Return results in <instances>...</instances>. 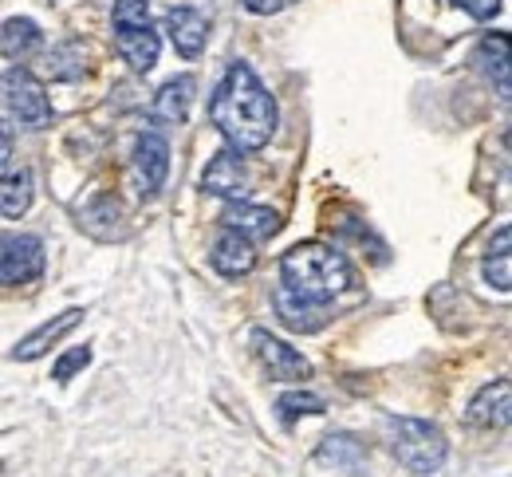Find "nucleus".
I'll list each match as a JSON object with an SVG mask.
<instances>
[{
    "label": "nucleus",
    "mask_w": 512,
    "mask_h": 477,
    "mask_svg": "<svg viewBox=\"0 0 512 477\" xmlns=\"http://www.w3.org/2000/svg\"><path fill=\"white\" fill-rule=\"evenodd\" d=\"M209 119L225 135L229 150L253 154L276 135V99L249 64H233L209 99Z\"/></svg>",
    "instance_id": "obj_1"
},
{
    "label": "nucleus",
    "mask_w": 512,
    "mask_h": 477,
    "mask_svg": "<svg viewBox=\"0 0 512 477\" xmlns=\"http://www.w3.org/2000/svg\"><path fill=\"white\" fill-rule=\"evenodd\" d=\"M280 276H284V288L292 296L312 300V304H327L351 284V265L331 245L308 241V245H296V249L284 253Z\"/></svg>",
    "instance_id": "obj_2"
},
{
    "label": "nucleus",
    "mask_w": 512,
    "mask_h": 477,
    "mask_svg": "<svg viewBox=\"0 0 512 477\" xmlns=\"http://www.w3.org/2000/svg\"><path fill=\"white\" fill-rule=\"evenodd\" d=\"M390 454L414 470V474H434L446 462V434L426 422V418H410V414H390L383 422Z\"/></svg>",
    "instance_id": "obj_3"
},
{
    "label": "nucleus",
    "mask_w": 512,
    "mask_h": 477,
    "mask_svg": "<svg viewBox=\"0 0 512 477\" xmlns=\"http://www.w3.org/2000/svg\"><path fill=\"white\" fill-rule=\"evenodd\" d=\"M0 87H4V103H8V111H12L16 123H24V127H48L52 103H48V95H44V83H40L32 71L12 68L4 75Z\"/></svg>",
    "instance_id": "obj_4"
},
{
    "label": "nucleus",
    "mask_w": 512,
    "mask_h": 477,
    "mask_svg": "<svg viewBox=\"0 0 512 477\" xmlns=\"http://www.w3.org/2000/svg\"><path fill=\"white\" fill-rule=\"evenodd\" d=\"M44 273L40 237H4L0 241V284H28Z\"/></svg>",
    "instance_id": "obj_5"
},
{
    "label": "nucleus",
    "mask_w": 512,
    "mask_h": 477,
    "mask_svg": "<svg viewBox=\"0 0 512 477\" xmlns=\"http://www.w3.org/2000/svg\"><path fill=\"white\" fill-rule=\"evenodd\" d=\"M134 174H138V186L142 194H158L166 174H170V146L162 135H138L134 142Z\"/></svg>",
    "instance_id": "obj_6"
},
{
    "label": "nucleus",
    "mask_w": 512,
    "mask_h": 477,
    "mask_svg": "<svg viewBox=\"0 0 512 477\" xmlns=\"http://www.w3.org/2000/svg\"><path fill=\"white\" fill-rule=\"evenodd\" d=\"M253 347L256 355H260V363L272 371V379H308L312 375V363L296 347L280 343L276 336H268V332H253Z\"/></svg>",
    "instance_id": "obj_7"
},
{
    "label": "nucleus",
    "mask_w": 512,
    "mask_h": 477,
    "mask_svg": "<svg viewBox=\"0 0 512 477\" xmlns=\"http://www.w3.org/2000/svg\"><path fill=\"white\" fill-rule=\"evenodd\" d=\"M166 28H170V40H174V48H178V56H186V60H197L201 52H205V40H209V20L190 8V4H182V8H170V16H166Z\"/></svg>",
    "instance_id": "obj_8"
},
{
    "label": "nucleus",
    "mask_w": 512,
    "mask_h": 477,
    "mask_svg": "<svg viewBox=\"0 0 512 477\" xmlns=\"http://www.w3.org/2000/svg\"><path fill=\"white\" fill-rule=\"evenodd\" d=\"M201 186L209 194H217V198H245V186L249 182H245V166H241L237 150L213 154L209 166H205V174H201Z\"/></svg>",
    "instance_id": "obj_9"
},
{
    "label": "nucleus",
    "mask_w": 512,
    "mask_h": 477,
    "mask_svg": "<svg viewBox=\"0 0 512 477\" xmlns=\"http://www.w3.org/2000/svg\"><path fill=\"white\" fill-rule=\"evenodd\" d=\"M225 229L249 237V241H264L280 229V213L276 209H264V205H249V202H233L225 213H221Z\"/></svg>",
    "instance_id": "obj_10"
},
{
    "label": "nucleus",
    "mask_w": 512,
    "mask_h": 477,
    "mask_svg": "<svg viewBox=\"0 0 512 477\" xmlns=\"http://www.w3.org/2000/svg\"><path fill=\"white\" fill-rule=\"evenodd\" d=\"M209 261H213V269L221 276H245L253 273L256 265V249L249 237H241V233H221L217 237V245H213V253H209Z\"/></svg>",
    "instance_id": "obj_11"
},
{
    "label": "nucleus",
    "mask_w": 512,
    "mask_h": 477,
    "mask_svg": "<svg viewBox=\"0 0 512 477\" xmlns=\"http://www.w3.org/2000/svg\"><path fill=\"white\" fill-rule=\"evenodd\" d=\"M115 48L134 71H150L158 64V32H154V24H146V28H115Z\"/></svg>",
    "instance_id": "obj_12"
},
{
    "label": "nucleus",
    "mask_w": 512,
    "mask_h": 477,
    "mask_svg": "<svg viewBox=\"0 0 512 477\" xmlns=\"http://www.w3.org/2000/svg\"><path fill=\"white\" fill-rule=\"evenodd\" d=\"M276 312H280L284 328H292V332H320L323 324H327V304L300 300V296H292L284 284L276 288Z\"/></svg>",
    "instance_id": "obj_13"
},
{
    "label": "nucleus",
    "mask_w": 512,
    "mask_h": 477,
    "mask_svg": "<svg viewBox=\"0 0 512 477\" xmlns=\"http://www.w3.org/2000/svg\"><path fill=\"white\" fill-rule=\"evenodd\" d=\"M79 320H83V312H79V308H67V312H60L56 320L40 324V328H36V332H32V336H28L24 343H16L12 359H24V363H28V359H40L48 347H56V343L64 340V336L71 332V328H75V324H79Z\"/></svg>",
    "instance_id": "obj_14"
},
{
    "label": "nucleus",
    "mask_w": 512,
    "mask_h": 477,
    "mask_svg": "<svg viewBox=\"0 0 512 477\" xmlns=\"http://www.w3.org/2000/svg\"><path fill=\"white\" fill-rule=\"evenodd\" d=\"M193 91H197V79H193V75L170 79V83L154 95V119H158V123H186Z\"/></svg>",
    "instance_id": "obj_15"
},
{
    "label": "nucleus",
    "mask_w": 512,
    "mask_h": 477,
    "mask_svg": "<svg viewBox=\"0 0 512 477\" xmlns=\"http://www.w3.org/2000/svg\"><path fill=\"white\" fill-rule=\"evenodd\" d=\"M509 379H497V383H489L477 399H473V407H469V422L473 426H481V430H493V426H505L509 422Z\"/></svg>",
    "instance_id": "obj_16"
},
{
    "label": "nucleus",
    "mask_w": 512,
    "mask_h": 477,
    "mask_svg": "<svg viewBox=\"0 0 512 477\" xmlns=\"http://www.w3.org/2000/svg\"><path fill=\"white\" fill-rule=\"evenodd\" d=\"M40 44H44L40 24L28 20V16H16V20H8V24L0 28V52H4L8 60H28Z\"/></svg>",
    "instance_id": "obj_17"
},
{
    "label": "nucleus",
    "mask_w": 512,
    "mask_h": 477,
    "mask_svg": "<svg viewBox=\"0 0 512 477\" xmlns=\"http://www.w3.org/2000/svg\"><path fill=\"white\" fill-rule=\"evenodd\" d=\"M477 64L497 79V91L509 99V36H505V32L481 40V48H477Z\"/></svg>",
    "instance_id": "obj_18"
},
{
    "label": "nucleus",
    "mask_w": 512,
    "mask_h": 477,
    "mask_svg": "<svg viewBox=\"0 0 512 477\" xmlns=\"http://www.w3.org/2000/svg\"><path fill=\"white\" fill-rule=\"evenodd\" d=\"M32 205V170H8L0 178V213L20 217Z\"/></svg>",
    "instance_id": "obj_19"
},
{
    "label": "nucleus",
    "mask_w": 512,
    "mask_h": 477,
    "mask_svg": "<svg viewBox=\"0 0 512 477\" xmlns=\"http://www.w3.org/2000/svg\"><path fill=\"white\" fill-rule=\"evenodd\" d=\"M363 458H367V450L355 438H347V434H335V438H327L320 446V462L339 466V470H359Z\"/></svg>",
    "instance_id": "obj_20"
},
{
    "label": "nucleus",
    "mask_w": 512,
    "mask_h": 477,
    "mask_svg": "<svg viewBox=\"0 0 512 477\" xmlns=\"http://www.w3.org/2000/svg\"><path fill=\"white\" fill-rule=\"evenodd\" d=\"M485 280L489 284H497L501 292H509L512 276H509V225L497 233V253H489V261H485Z\"/></svg>",
    "instance_id": "obj_21"
},
{
    "label": "nucleus",
    "mask_w": 512,
    "mask_h": 477,
    "mask_svg": "<svg viewBox=\"0 0 512 477\" xmlns=\"http://www.w3.org/2000/svg\"><path fill=\"white\" fill-rule=\"evenodd\" d=\"M276 410H280L284 422H292V418H300V414H323V399L312 395V391H292V395H284V399L276 403Z\"/></svg>",
    "instance_id": "obj_22"
},
{
    "label": "nucleus",
    "mask_w": 512,
    "mask_h": 477,
    "mask_svg": "<svg viewBox=\"0 0 512 477\" xmlns=\"http://www.w3.org/2000/svg\"><path fill=\"white\" fill-rule=\"evenodd\" d=\"M87 363H91V351H87V347H75V351H67L64 359L56 363L52 379H56V383H71V375H75V371H83Z\"/></svg>",
    "instance_id": "obj_23"
},
{
    "label": "nucleus",
    "mask_w": 512,
    "mask_h": 477,
    "mask_svg": "<svg viewBox=\"0 0 512 477\" xmlns=\"http://www.w3.org/2000/svg\"><path fill=\"white\" fill-rule=\"evenodd\" d=\"M457 8H465L473 20H489V16H497V8H501V0H453Z\"/></svg>",
    "instance_id": "obj_24"
},
{
    "label": "nucleus",
    "mask_w": 512,
    "mask_h": 477,
    "mask_svg": "<svg viewBox=\"0 0 512 477\" xmlns=\"http://www.w3.org/2000/svg\"><path fill=\"white\" fill-rule=\"evenodd\" d=\"M241 4H245L253 16H272V12H284L292 0H241Z\"/></svg>",
    "instance_id": "obj_25"
},
{
    "label": "nucleus",
    "mask_w": 512,
    "mask_h": 477,
    "mask_svg": "<svg viewBox=\"0 0 512 477\" xmlns=\"http://www.w3.org/2000/svg\"><path fill=\"white\" fill-rule=\"evenodd\" d=\"M12 158V135H8V127L0 123V166Z\"/></svg>",
    "instance_id": "obj_26"
}]
</instances>
